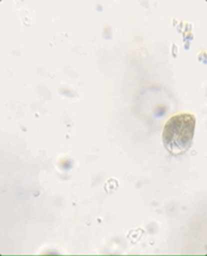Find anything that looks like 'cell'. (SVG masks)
Wrapping results in <instances>:
<instances>
[{
	"label": "cell",
	"mask_w": 207,
	"mask_h": 256,
	"mask_svg": "<svg viewBox=\"0 0 207 256\" xmlns=\"http://www.w3.org/2000/svg\"><path fill=\"white\" fill-rule=\"evenodd\" d=\"M196 116L191 114H178L171 116L164 126L162 141L173 155H180L192 144Z\"/></svg>",
	"instance_id": "cell-1"
}]
</instances>
